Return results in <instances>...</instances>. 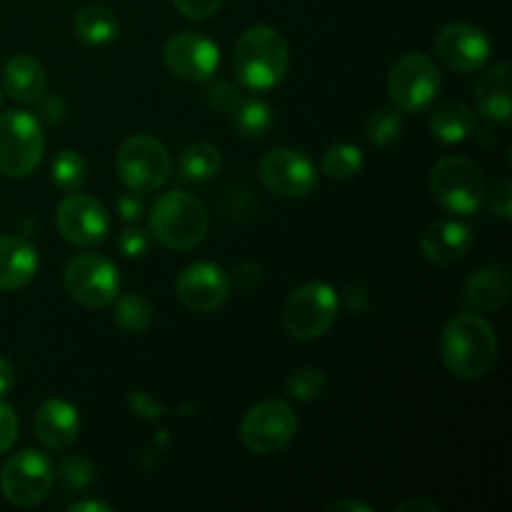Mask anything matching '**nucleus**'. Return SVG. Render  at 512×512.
<instances>
[{
	"label": "nucleus",
	"mask_w": 512,
	"mask_h": 512,
	"mask_svg": "<svg viewBox=\"0 0 512 512\" xmlns=\"http://www.w3.org/2000/svg\"><path fill=\"white\" fill-rule=\"evenodd\" d=\"M440 355L445 368L463 380H480L495 368L498 335L478 313H460L445 323L440 335Z\"/></svg>",
	"instance_id": "1"
},
{
	"label": "nucleus",
	"mask_w": 512,
	"mask_h": 512,
	"mask_svg": "<svg viewBox=\"0 0 512 512\" xmlns=\"http://www.w3.org/2000/svg\"><path fill=\"white\" fill-rule=\"evenodd\" d=\"M233 68L240 85L263 93L280 85L290 68V50L283 35L268 25H253L235 43Z\"/></svg>",
	"instance_id": "2"
},
{
	"label": "nucleus",
	"mask_w": 512,
	"mask_h": 512,
	"mask_svg": "<svg viewBox=\"0 0 512 512\" xmlns=\"http://www.w3.org/2000/svg\"><path fill=\"white\" fill-rule=\"evenodd\" d=\"M210 215L195 195L173 190L150 208V235L170 250H193L208 235Z\"/></svg>",
	"instance_id": "3"
},
{
	"label": "nucleus",
	"mask_w": 512,
	"mask_h": 512,
	"mask_svg": "<svg viewBox=\"0 0 512 512\" xmlns=\"http://www.w3.org/2000/svg\"><path fill=\"white\" fill-rule=\"evenodd\" d=\"M430 193L448 213L475 215L483 205L485 178L483 170L465 155H448L430 170Z\"/></svg>",
	"instance_id": "4"
},
{
	"label": "nucleus",
	"mask_w": 512,
	"mask_h": 512,
	"mask_svg": "<svg viewBox=\"0 0 512 512\" xmlns=\"http://www.w3.org/2000/svg\"><path fill=\"white\" fill-rule=\"evenodd\" d=\"M45 153L43 125L25 110L0 115V173L8 178H28L38 170Z\"/></svg>",
	"instance_id": "5"
},
{
	"label": "nucleus",
	"mask_w": 512,
	"mask_h": 512,
	"mask_svg": "<svg viewBox=\"0 0 512 512\" xmlns=\"http://www.w3.org/2000/svg\"><path fill=\"white\" fill-rule=\"evenodd\" d=\"M440 85L443 80H440L438 65L423 53L403 55L388 75V95L393 100V108L410 115L428 110L438 98Z\"/></svg>",
	"instance_id": "6"
},
{
	"label": "nucleus",
	"mask_w": 512,
	"mask_h": 512,
	"mask_svg": "<svg viewBox=\"0 0 512 512\" xmlns=\"http://www.w3.org/2000/svg\"><path fill=\"white\" fill-rule=\"evenodd\" d=\"M338 293L328 283H305L288 298L283 325L295 340H318L333 328L338 318Z\"/></svg>",
	"instance_id": "7"
},
{
	"label": "nucleus",
	"mask_w": 512,
	"mask_h": 512,
	"mask_svg": "<svg viewBox=\"0 0 512 512\" xmlns=\"http://www.w3.org/2000/svg\"><path fill=\"white\" fill-rule=\"evenodd\" d=\"M118 175L133 193H153L170 178V153L160 140L150 135H133L118 150Z\"/></svg>",
	"instance_id": "8"
},
{
	"label": "nucleus",
	"mask_w": 512,
	"mask_h": 512,
	"mask_svg": "<svg viewBox=\"0 0 512 512\" xmlns=\"http://www.w3.org/2000/svg\"><path fill=\"white\" fill-rule=\"evenodd\" d=\"M55 470L48 455L38 450H20L5 460L0 470V490L3 498L15 508H33L48 498L53 488Z\"/></svg>",
	"instance_id": "9"
},
{
	"label": "nucleus",
	"mask_w": 512,
	"mask_h": 512,
	"mask_svg": "<svg viewBox=\"0 0 512 512\" xmlns=\"http://www.w3.org/2000/svg\"><path fill=\"white\" fill-rule=\"evenodd\" d=\"M298 430L293 408L283 400H263L245 413L240 440L255 455H275L288 448Z\"/></svg>",
	"instance_id": "10"
},
{
	"label": "nucleus",
	"mask_w": 512,
	"mask_h": 512,
	"mask_svg": "<svg viewBox=\"0 0 512 512\" xmlns=\"http://www.w3.org/2000/svg\"><path fill=\"white\" fill-rule=\"evenodd\" d=\"M65 288L85 308H108L120 293V275L113 260L95 253L75 255L65 265Z\"/></svg>",
	"instance_id": "11"
},
{
	"label": "nucleus",
	"mask_w": 512,
	"mask_h": 512,
	"mask_svg": "<svg viewBox=\"0 0 512 512\" xmlns=\"http://www.w3.org/2000/svg\"><path fill=\"white\" fill-rule=\"evenodd\" d=\"M258 173L265 188L280 198H305L318 185L313 160L293 148H275L265 153Z\"/></svg>",
	"instance_id": "12"
},
{
	"label": "nucleus",
	"mask_w": 512,
	"mask_h": 512,
	"mask_svg": "<svg viewBox=\"0 0 512 512\" xmlns=\"http://www.w3.org/2000/svg\"><path fill=\"white\" fill-rule=\"evenodd\" d=\"M55 225L58 233L68 240L70 245L78 248H95L108 238L110 218L108 210L100 200L90 198L83 193H70L63 203L58 205L55 213Z\"/></svg>",
	"instance_id": "13"
},
{
	"label": "nucleus",
	"mask_w": 512,
	"mask_h": 512,
	"mask_svg": "<svg viewBox=\"0 0 512 512\" xmlns=\"http://www.w3.org/2000/svg\"><path fill=\"white\" fill-rule=\"evenodd\" d=\"M165 68L188 83H205L213 78L220 63V50L208 35L183 30L168 38L163 48Z\"/></svg>",
	"instance_id": "14"
},
{
	"label": "nucleus",
	"mask_w": 512,
	"mask_h": 512,
	"mask_svg": "<svg viewBox=\"0 0 512 512\" xmlns=\"http://www.w3.org/2000/svg\"><path fill=\"white\" fill-rule=\"evenodd\" d=\"M435 53L455 73H478L490 63L493 45L473 23H450L435 38Z\"/></svg>",
	"instance_id": "15"
},
{
	"label": "nucleus",
	"mask_w": 512,
	"mask_h": 512,
	"mask_svg": "<svg viewBox=\"0 0 512 512\" xmlns=\"http://www.w3.org/2000/svg\"><path fill=\"white\" fill-rule=\"evenodd\" d=\"M175 293L180 303L193 313H215L230 298V278L220 265L198 260L178 275Z\"/></svg>",
	"instance_id": "16"
},
{
	"label": "nucleus",
	"mask_w": 512,
	"mask_h": 512,
	"mask_svg": "<svg viewBox=\"0 0 512 512\" xmlns=\"http://www.w3.org/2000/svg\"><path fill=\"white\" fill-rule=\"evenodd\" d=\"M33 428L45 448L63 453V450L73 448L80 435L78 408L60 398L45 400L38 408V413H35Z\"/></svg>",
	"instance_id": "17"
},
{
	"label": "nucleus",
	"mask_w": 512,
	"mask_h": 512,
	"mask_svg": "<svg viewBox=\"0 0 512 512\" xmlns=\"http://www.w3.org/2000/svg\"><path fill=\"white\" fill-rule=\"evenodd\" d=\"M470 245H473V233L468 225L458 223V220H438V223L428 225L420 238V250L435 265L458 263L468 255Z\"/></svg>",
	"instance_id": "18"
},
{
	"label": "nucleus",
	"mask_w": 512,
	"mask_h": 512,
	"mask_svg": "<svg viewBox=\"0 0 512 512\" xmlns=\"http://www.w3.org/2000/svg\"><path fill=\"white\" fill-rule=\"evenodd\" d=\"M475 110L485 120L493 123H508L512 115L510 98V63H498L480 73L478 83L473 90Z\"/></svg>",
	"instance_id": "19"
},
{
	"label": "nucleus",
	"mask_w": 512,
	"mask_h": 512,
	"mask_svg": "<svg viewBox=\"0 0 512 512\" xmlns=\"http://www.w3.org/2000/svg\"><path fill=\"white\" fill-rule=\"evenodd\" d=\"M38 273V253L20 235H0V293L25 288Z\"/></svg>",
	"instance_id": "20"
},
{
	"label": "nucleus",
	"mask_w": 512,
	"mask_h": 512,
	"mask_svg": "<svg viewBox=\"0 0 512 512\" xmlns=\"http://www.w3.org/2000/svg\"><path fill=\"white\" fill-rule=\"evenodd\" d=\"M510 288V275L503 265H483L465 280L463 300L470 310L490 313L508 303Z\"/></svg>",
	"instance_id": "21"
},
{
	"label": "nucleus",
	"mask_w": 512,
	"mask_h": 512,
	"mask_svg": "<svg viewBox=\"0 0 512 512\" xmlns=\"http://www.w3.org/2000/svg\"><path fill=\"white\" fill-rule=\"evenodd\" d=\"M5 93L18 103H35L45 93L48 75L45 68L30 55H13L3 68Z\"/></svg>",
	"instance_id": "22"
},
{
	"label": "nucleus",
	"mask_w": 512,
	"mask_h": 512,
	"mask_svg": "<svg viewBox=\"0 0 512 512\" xmlns=\"http://www.w3.org/2000/svg\"><path fill=\"white\" fill-rule=\"evenodd\" d=\"M430 130L440 143H463L475 133V113L463 100H445L430 115Z\"/></svg>",
	"instance_id": "23"
},
{
	"label": "nucleus",
	"mask_w": 512,
	"mask_h": 512,
	"mask_svg": "<svg viewBox=\"0 0 512 512\" xmlns=\"http://www.w3.org/2000/svg\"><path fill=\"white\" fill-rule=\"evenodd\" d=\"M118 18L103 5H85L75 13L73 33L88 45H108L118 38Z\"/></svg>",
	"instance_id": "24"
},
{
	"label": "nucleus",
	"mask_w": 512,
	"mask_h": 512,
	"mask_svg": "<svg viewBox=\"0 0 512 512\" xmlns=\"http://www.w3.org/2000/svg\"><path fill=\"white\" fill-rule=\"evenodd\" d=\"M223 168L218 148L210 143H193L180 153L178 160V178L188 183H208Z\"/></svg>",
	"instance_id": "25"
},
{
	"label": "nucleus",
	"mask_w": 512,
	"mask_h": 512,
	"mask_svg": "<svg viewBox=\"0 0 512 512\" xmlns=\"http://www.w3.org/2000/svg\"><path fill=\"white\" fill-rule=\"evenodd\" d=\"M228 118L230 125H233V128L238 130V135H243V138H263L270 130V125H273V110H270V105L265 103V100L243 95V98L238 100V105L228 113Z\"/></svg>",
	"instance_id": "26"
},
{
	"label": "nucleus",
	"mask_w": 512,
	"mask_h": 512,
	"mask_svg": "<svg viewBox=\"0 0 512 512\" xmlns=\"http://www.w3.org/2000/svg\"><path fill=\"white\" fill-rule=\"evenodd\" d=\"M113 318L125 333H145L153 323V305L143 298L140 293H125L113 300Z\"/></svg>",
	"instance_id": "27"
},
{
	"label": "nucleus",
	"mask_w": 512,
	"mask_h": 512,
	"mask_svg": "<svg viewBox=\"0 0 512 512\" xmlns=\"http://www.w3.org/2000/svg\"><path fill=\"white\" fill-rule=\"evenodd\" d=\"M403 130V113L398 108H378L375 113H370L368 123H365L370 143H375L378 148H390L398 143L403 138Z\"/></svg>",
	"instance_id": "28"
},
{
	"label": "nucleus",
	"mask_w": 512,
	"mask_h": 512,
	"mask_svg": "<svg viewBox=\"0 0 512 512\" xmlns=\"http://www.w3.org/2000/svg\"><path fill=\"white\" fill-rule=\"evenodd\" d=\"M88 180V163L78 150H60L53 160V183L65 193H75Z\"/></svg>",
	"instance_id": "29"
},
{
	"label": "nucleus",
	"mask_w": 512,
	"mask_h": 512,
	"mask_svg": "<svg viewBox=\"0 0 512 512\" xmlns=\"http://www.w3.org/2000/svg\"><path fill=\"white\" fill-rule=\"evenodd\" d=\"M363 168V153L350 143H338L323 155V173L333 180H350Z\"/></svg>",
	"instance_id": "30"
},
{
	"label": "nucleus",
	"mask_w": 512,
	"mask_h": 512,
	"mask_svg": "<svg viewBox=\"0 0 512 512\" xmlns=\"http://www.w3.org/2000/svg\"><path fill=\"white\" fill-rule=\"evenodd\" d=\"M325 390V375L320 373L318 368H303L298 373H293L285 383V393L295 400H303V403H310V400H318Z\"/></svg>",
	"instance_id": "31"
},
{
	"label": "nucleus",
	"mask_w": 512,
	"mask_h": 512,
	"mask_svg": "<svg viewBox=\"0 0 512 512\" xmlns=\"http://www.w3.org/2000/svg\"><path fill=\"white\" fill-rule=\"evenodd\" d=\"M58 478L65 490H85L95 480V465L80 455H70L60 463Z\"/></svg>",
	"instance_id": "32"
},
{
	"label": "nucleus",
	"mask_w": 512,
	"mask_h": 512,
	"mask_svg": "<svg viewBox=\"0 0 512 512\" xmlns=\"http://www.w3.org/2000/svg\"><path fill=\"white\" fill-rule=\"evenodd\" d=\"M205 93H208V103L223 115H228L238 105V100L243 98V90L238 85L228 83V80H215Z\"/></svg>",
	"instance_id": "33"
},
{
	"label": "nucleus",
	"mask_w": 512,
	"mask_h": 512,
	"mask_svg": "<svg viewBox=\"0 0 512 512\" xmlns=\"http://www.w3.org/2000/svg\"><path fill=\"white\" fill-rule=\"evenodd\" d=\"M150 248V233L148 230L138 228V225H130L120 233L118 238V250L125 258H143Z\"/></svg>",
	"instance_id": "34"
},
{
	"label": "nucleus",
	"mask_w": 512,
	"mask_h": 512,
	"mask_svg": "<svg viewBox=\"0 0 512 512\" xmlns=\"http://www.w3.org/2000/svg\"><path fill=\"white\" fill-rule=\"evenodd\" d=\"M490 210H493V215H498L503 223H510L512 220V183H510V178H500L498 183H493V190H490Z\"/></svg>",
	"instance_id": "35"
},
{
	"label": "nucleus",
	"mask_w": 512,
	"mask_h": 512,
	"mask_svg": "<svg viewBox=\"0 0 512 512\" xmlns=\"http://www.w3.org/2000/svg\"><path fill=\"white\" fill-rule=\"evenodd\" d=\"M173 3L188 20H210L220 13L225 0H173Z\"/></svg>",
	"instance_id": "36"
},
{
	"label": "nucleus",
	"mask_w": 512,
	"mask_h": 512,
	"mask_svg": "<svg viewBox=\"0 0 512 512\" xmlns=\"http://www.w3.org/2000/svg\"><path fill=\"white\" fill-rule=\"evenodd\" d=\"M18 440V415L8 403L0 400V455L8 453Z\"/></svg>",
	"instance_id": "37"
},
{
	"label": "nucleus",
	"mask_w": 512,
	"mask_h": 512,
	"mask_svg": "<svg viewBox=\"0 0 512 512\" xmlns=\"http://www.w3.org/2000/svg\"><path fill=\"white\" fill-rule=\"evenodd\" d=\"M233 283L235 288L243 290V293H250V290H255L260 283H263V268L250 263V260H245V263H240L238 268H235Z\"/></svg>",
	"instance_id": "38"
},
{
	"label": "nucleus",
	"mask_w": 512,
	"mask_h": 512,
	"mask_svg": "<svg viewBox=\"0 0 512 512\" xmlns=\"http://www.w3.org/2000/svg\"><path fill=\"white\" fill-rule=\"evenodd\" d=\"M338 303H340V308L345 310V313L360 315V313H365V310H368L370 295H368V290L363 288V285H353V288L345 290L343 298H338Z\"/></svg>",
	"instance_id": "39"
},
{
	"label": "nucleus",
	"mask_w": 512,
	"mask_h": 512,
	"mask_svg": "<svg viewBox=\"0 0 512 512\" xmlns=\"http://www.w3.org/2000/svg\"><path fill=\"white\" fill-rule=\"evenodd\" d=\"M128 403L130 408H133V413H138L140 418L145 420H158L160 415H163V405L155 403V400L150 398L148 393H143V390H135L128 398Z\"/></svg>",
	"instance_id": "40"
},
{
	"label": "nucleus",
	"mask_w": 512,
	"mask_h": 512,
	"mask_svg": "<svg viewBox=\"0 0 512 512\" xmlns=\"http://www.w3.org/2000/svg\"><path fill=\"white\" fill-rule=\"evenodd\" d=\"M118 213H120V218L128 220V223H135V220L145 213V205H143V200H140V193H133V190H130L128 195H120Z\"/></svg>",
	"instance_id": "41"
},
{
	"label": "nucleus",
	"mask_w": 512,
	"mask_h": 512,
	"mask_svg": "<svg viewBox=\"0 0 512 512\" xmlns=\"http://www.w3.org/2000/svg\"><path fill=\"white\" fill-rule=\"evenodd\" d=\"M40 115H43L45 120H50V123H58L60 118H63L65 113V103L58 98V95H53V98H43L40 95Z\"/></svg>",
	"instance_id": "42"
},
{
	"label": "nucleus",
	"mask_w": 512,
	"mask_h": 512,
	"mask_svg": "<svg viewBox=\"0 0 512 512\" xmlns=\"http://www.w3.org/2000/svg\"><path fill=\"white\" fill-rule=\"evenodd\" d=\"M15 385V370L5 358H0V398L8 395Z\"/></svg>",
	"instance_id": "43"
},
{
	"label": "nucleus",
	"mask_w": 512,
	"mask_h": 512,
	"mask_svg": "<svg viewBox=\"0 0 512 512\" xmlns=\"http://www.w3.org/2000/svg\"><path fill=\"white\" fill-rule=\"evenodd\" d=\"M395 512H440V505L430 503V500L415 498V500H408V503L398 505Z\"/></svg>",
	"instance_id": "44"
},
{
	"label": "nucleus",
	"mask_w": 512,
	"mask_h": 512,
	"mask_svg": "<svg viewBox=\"0 0 512 512\" xmlns=\"http://www.w3.org/2000/svg\"><path fill=\"white\" fill-rule=\"evenodd\" d=\"M70 512H110L108 503H100V500H80V503H73L68 508Z\"/></svg>",
	"instance_id": "45"
},
{
	"label": "nucleus",
	"mask_w": 512,
	"mask_h": 512,
	"mask_svg": "<svg viewBox=\"0 0 512 512\" xmlns=\"http://www.w3.org/2000/svg\"><path fill=\"white\" fill-rule=\"evenodd\" d=\"M328 510L330 512H343V510H348V512H373V508H370V505L358 503V500H338V503L330 505Z\"/></svg>",
	"instance_id": "46"
},
{
	"label": "nucleus",
	"mask_w": 512,
	"mask_h": 512,
	"mask_svg": "<svg viewBox=\"0 0 512 512\" xmlns=\"http://www.w3.org/2000/svg\"><path fill=\"white\" fill-rule=\"evenodd\" d=\"M0 100H3V90H0Z\"/></svg>",
	"instance_id": "47"
}]
</instances>
